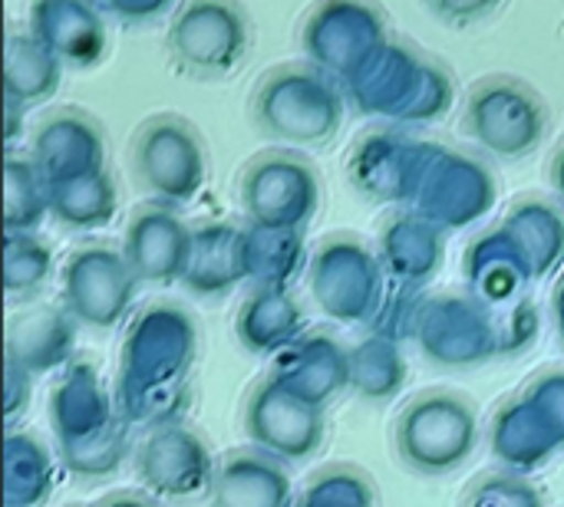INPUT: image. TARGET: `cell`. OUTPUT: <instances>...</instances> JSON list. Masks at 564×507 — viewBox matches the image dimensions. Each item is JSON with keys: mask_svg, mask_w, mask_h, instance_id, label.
<instances>
[{"mask_svg": "<svg viewBox=\"0 0 564 507\" xmlns=\"http://www.w3.org/2000/svg\"><path fill=\"white\" fill-rule=\"evenodd\" d=\"M198 330L188 310L149 304L129 327L119 360L116 403L132 429H159L182 419L192 399Z\"/></svg>", "mask_w": 564, "mask_h": 507, "instance_id": "cell-1", "label": "cell"}, {"mask_svg": "<svg viewBox=\"0 0 564 507\" xmlns=\"http://www.w3.org/2000/svg\"><path fill=\"white\" fill-rule=\"evenodd\" d=\"M509 221L512 224L506 231L522 251V257L529 261V267L535 271V277H549L552 271H558L564 257L562 218L545 205H522Z\"/></svg>", "mask_w": 564, "mask_h": 507, "instance_id": "cell-25", "label": "cell"}, {"mask_svg": "<svg viewBox=\"0 0 564 507\" xmlns=\"http://www.w3.org/2000/svg\"><path fill=\"white\" fill-rule=\"evenodd\" d=\"M212 507H294L288 465L254 445L225 455L212 482Z\"/></svg>", "mask_w": 564, "mask_h": 507, "instance_id": "cell-15", "label": "cell"}, {"mask_svg": "<svg viewBox=\"0 0 564 507\" xmlns=\"http://www.w3.org/2000/svg\"><path fill=\"white\" fill-rule=\"evenodd\" d=\"M53 271V257L46 244H40L33 234H7L3 251V284L10 297H33Z\"/></svg>", "mask_w": 564, "mask_h": 507, "instance_id": "cell-29", "label": "cell"}, {"mask_svg": "<svg viewBox=\"0 0 564 507\" xmlns=\"http://www.w3.org/2000/svg\"><path fill=\"white\" fill-rule=\"evenodd\" d=\"M50 211V188L26 158H7V234H33Z\"/></svg>", "mask_w": 564, "mask_h": 507, "instance_id": "cell-27", "label": "cell"}, {"mask_svg": "<svg viewBox=\"0 0 564 507\" xmlns=\"http://www.w3.org/2000/svg\"><path fill=\"white\" fill-rule=\"evenodd\" d=\"M294 507H377L373 478L354 465H330L311 478Z\"/></svg>", "mask_w": 564, "mask_h": 507, "instance_id": "cell-28", "label": "cell"}, {"mask_svg": "<svg viewBox=\"0 0 564 507\" xmlns=\"http://www.w3.org/2000/svg\"><path fill=\"white\" fill-rule=\"evenodd\" d=\"M50 426L63 465L79 478H106L129 455V419L93 363H69L50 393Z\"/></svg>", "mask_w": 564, "mask_h": 507, "instance_id": "cell-2", "label": "cell"}, {"mask_svg": "<svg viewBox=\"0 0 564 507\" xmlns=\"http://www.w3.org/2000/svg\"><path fill=\"white\" fill-rule=\"evenodd\" d=\"M268 376L294 396L324 409L330 399L350 389V350H344L327 333L301 337L294 346L274 356Z\"/></svg>", "mask_w": 564, "mask_h": 507, "instance_id": "cell-14", "label": "cell"}, {"mask_svg": "<svg viewBox=\"0 0 564 507\" xmlns=\"http://www.w3.org/2000/svg\"><path fill=\"white\" fill-rule=\"evenodd\" d=\"M76 320L63 307H30L7 327V363H17L30 376L53 373L73 360L76 350Z\"/></svg>", "mask_w": 564, "mask_h": 507, "instance_id": "cell-16", "label": "cell"}, {"mask_svg": "<svg viewBox=\"0 0 564 507\" xmlns=\"http://www.w3.org/2000/svg\"><path fill=\"white\" fill-rule=\"evenodd\" d=\"M307 327V317L288 287H254L238 307L235 337L254 356H278L294 346Z\"/></svg>", "mask_w": 564, "mask_h": 507, "instance_id": "cell-17", "label": "cell"}, {"mask_svg": "<svg viewBox=\"0 0 564 507\" xmlns=\"http://www.w3.org/2000/svg\"><path fill=\"white\" fill-rule=\"evenodd\" d=\"M552 181H555V188H558V195L564 198V152L558 155V162H555V172H552Z\"/></svg>", "mask_w": 564, "mask_h": 507, "instance_id": "cell-36", "label": "cell"}, {"mask_svg": "<svg viewBox=\"0 0 564 507\" xmlns=\"http://www.w3.org/2000/svg\"><path fill=\"white\" fill-rule=\"evenodd\" d=\"M466 507H545V498L522 475L509 472V475H489V478H482L469 492Z\"/></svg>", "mask_w": 564, "mask_h": 507, "instance_id": "cell-31", "label": "cell"}, {"mask_svg": "<svg viewBox=\"0 0 564 507\" xmlns=\"http://www.w3.org/2000/svg\"><path fill=\"white\" fill-rule=\"evenodd\" d=\"M218 462L198 432L182 422L159 426L145 432L135 449L139 485L159 502H185L202 492H212Z\"/></svg>", "mask_w": 564, "mask_h": 507, "instance_id": "cell-9", "label": "cell"}, {"mask_svg": "<svg viewBox=\"0 0 564 507\" xmlns=\"http://www.w3.org/2000/svg\"><path fill=\"white\" fill-rule=\"evenodd\" d=\"M466 129L486 148H492L506 158H519L539 145L542 129H545V109L535 99L532 86H525L522 92H506L502 106L489 92V86H479V92H473V99H469Z\"/></svg>", "mask_w": 564, "mask_h": 507, "instance_id": "cell-13", "label": "cell"}, {"mask_svg": "<svg viewBox=\"0 0 564 507\" xmlns=\"http://www.w3.org/2000/svg\"><path fill=\"white\" fill-rule=\"evenodd\" d=\"M539 333V313L529 304L512 310H492L473 294H443L420 300L413 320V340L423 353L453 370L479 366L499 353H516Z\"/></svg>", "mask_w": 564, "mask_h": 507, "instance_id": "cell-3", "label": "cell"}, {"mask_svg": "<svg viewBox=\"0 0 564 507\" xmlns=\"http://www.w3.org/2000/svg\"><path fill=\"white\" fill-rule=\"evenodd\" d=\"M406 383V360L400 343L373 333L350 350V389L370 403H390Z\"/></svg>", "mask_w": 564, "mask_h": 507, "instance_id": "cell-24", "label": "cell"}, {"mask_svg": "<svg viewBox=\"0 0 564 507\" xmlns=\"http://www.w3.org/2000/svg\"><path fill=\"white\" fill-rule=\"evenodd\" d=\"M489 436H492V455L516 475L539 469L552 452H558V445L545 436V429L539 426V419L532 416L522 396H516L496 412Z\"/></svg>", "mask_w": 564, "mask_h": 507, "instance_id": "cell-22", "label": "cell"}, {"mask_svg": "<svg viewBox=\"0 0 564 507\" xmlns=\"http://www.w3.org/2000/svg\"><path fill=\"white\" fill-rule=\"evenodd\" d=\"M33 396V376L20 370L17 363H7V383H3V399H7V426L17 422V416L30 406Z\"/></svg>", "mask_w": 564, "mask_h": 507, "instance_id": "cell-32", "label": "cell"}, {"mask_svg": "<svg viewBox=\"0 0 564 507\" xmlns=\"http://www.w3.org/2000/svg\"><path fill=\"white\" fill-rule=\"evenodd\" d=\"M241 280L245 271V231L231 224H208L192 231V254L185 267V290L198 297H225Z\"/></svg>", "mask_w": 564, "mask_h": 507, "instance_id": "cell-19", "label": "cell"}, {"mask_svg": "<svg viewBox=\"0 0 564 507\" xmlns=\"http://www.w3.org/2000/svg\"><path fill=\"white\" fill-rule=\"evenodd\" d=\"M122 254L139 284L169 287L185 277L192 228H185L169 208H142L126 228Z\"/></svg>", "mask_w": 564, "mask_h": 507, "instance_id": "cell-12", "label": "cell"}, {"mask_svg": "<svg viewBox=\"0 0 564 507\" xmlns=\"http://www.w3.org/2000/svg\"><path fill=\"white\" fill-rule=\"evenodd\" d=\"M99 507H155L152 502H145V498H135V495H112V498H106Z\"/></svg>", "mask_w": 564, "mask_h": 507, "instance_id": "cell-34", "label": "cell"}, {"mask_svg": "<svg viewBox=\"0 0 564 507\" xmlns=\"http://www.w3.org/2000/svg\"><path fill=\"white\" fill-rule=\"evenodd\" d=\"M479 416L459 393H423L403 406L393 426V449L416 475L459 472L479 449Z\"/></svg>", "mask_w": 564, "mask_h": 507, "instance_id": "cell-4", "label": "cell"}, {"mask_svg": "<svg viewBox=\"0 0 564 507\" xmlns=\"http://www.w3.org/2000/svg\"><path fill=\"white\" fill-rule=\"evenodd\" d=\"M50 214L66 228H102L116 214V188L106 172L50 188Z\"/></svg>", "mask_w": 564, "mask_h": 507, "instance_id": "cell-26", "label": "cell"}, {"mask_svg": "<svg viewBox=\"0 0 564 507\" xmlns=\"http://www.w3.org/2000/svg\"><path fill=\"white\" fill-rule=\"evenodd\" d=\"M132 165L139 181L169 205L192 201L208 175L202 139L188 122L172 115H155L135 132Z\"/></svg>", "mask_w": 564, "mask_h": 507, "instance_id": "cell-5", "label": "cell"}, {"mask_svg": "<svg viewBox=\"0 0 564 507\" xmlns=\"http://www.w3.org/2000/svg\"><path fill=\"white\" fill-rule=\"evenodd\" d=\"M440 261H443V241L433 221L403 218L400 224L383 231L380 264L393 284L420 290L423 284L433 280V274L440 271Z\"/></svg>", "mask_w": 564, "mask_h": 507, "instance_id": "cell-20", "label": "cell"}, {"mask_svg": "<svg viewBox=\"0 0 564 507\" xmlns=\"http://www.w3.org/2000/svg\"><path fill=\"white\" fill-rule=\"evenodd\" d=\"M135 274L122 251L86 244L69 254L63 267V307L69 317L93 330L119 327L135 297Z\"/></svg>", "mask_w": 564, "mask_h": 507, "instance_id": "cell-8", "label": "cell"}, {"mask_svg": "<svg viewBox=\"0 0 564 507\" xmlns=\"http://www.w3.org/2000/svg\"><path fill=\"white\" fill-rule=\"evenodd\" d=\"M466 277L473 287V297H479L492 310H512L525 300L529 284L535 280V271L509 238V231H499L486 241H479L466 257Z\"/></svg>", "mask_w": 564, "mask_h": 507, "instance_id": "cell-18", "label": "cell"}, {"mask_svg": "<svg viewBox=\"0 0 564 507\" xmlns=\"http://www.w3.org/2000/svg\"><path fill=\"white\" fill-rule=\"evenodd\" d=\"M304 261L301 231L284 228H258L245 231V271L254 287H288Z\"/></svg>", "mask_w": 564, "mask_h": 507, "instance_id": "cell-23", "label": "cell"}, {"mask_svg": "<svg viewBox=\"0 0 564 507\" xmlns=\"http://www.w3.org/2000/svg\"><path fill=\"white\" fill-rule=\"evenodd\" d=\"M241 201L251 224L301 231L321 208V181L291 155H261L241 178Z\"/></svg>", "mask_w": 564, "mask_h": 507, "instance_id": "cell-10", "label": "cell"}, {"mask_svg": "<svg viewBox=\"0 0 564 507\" xmlns=\"http://www.w3.org/2000/svg\"><path fill=\"white\" fill-rule=\"evenodd\" d=\"M555 327H558V337H562L564 346V277L562 284H558V290H555Z\"/></svg>", "mask_w": 564, "mask_h": 507, "instance_id": "cell-35", "label": "cell"}, {"mask_svg": "<svg viewBox=\"0 0 564 507\" xmlns=\"http://www.w3.org/2000/svg\"><path fill=\"white\" fill-rule=\"evenodd\" d=\"M245 432L254 449L281 459L284 465L307 462L324 449V409L294 396L278 379H261L245 406Z\"/></svg>", "mask_w": 564, "mask_h": 507, "instance_id": "cell-7", "label": "cell"}, {"mask_svg": "<svg viewBox=\"0 0 564 507\" xmlns=\"http://www.w3.org/2000/svg\"><path fill=\"white\" fill-rule=\"evenodd\" d=\"M383 264L354 238L327 241L311 261V294L337 323H370L387 297Z\"/></svg>", "mask_w": 564, "mask_h": 507, "instance_id": "cell-6", "label": "cell"}, {"mask_svg": "<svg viewBox=\"0 0 564 507\" xmlns=\"http://www.w3.org/2000/svg\"><path fill=\"white\" fill-rule=\"evenodd\" d=\"M433 13L449 20V23H469V20H482L489 16L499 0H430Z\"/></svg>", "mask_w": 564, "mask_h": 507, "instance_id": "cell-33", "label": "cell"}, {"mask_svg": "<svg viewBox=\"0 0 564 507\" xmlns=\"http://www.w3.org/2000/svg\"><path fill=\"white\" fill-rule=\"evenodd\" d=\"M532 416L539 419V426L545 429V436L564 449V373H545L539 376L525 393H519Z\"/></svg>", "mask_w": 564, "mask_h": 507, "instance_id": "cell-30", "label": "cell"}, {"mask_svg": "<svg viewBox=\"0 0 564 507\" xmlns=\"http://www.w3.org/2000/svg\"><path fill=\"white\" fill-rule=\"evenodd\" d=\"M56 488V465L50 449L33 432H7L3 442V505L43 507Z\"/></svg>", "mask_w": 564, "mask_h": 507, "instance_id": "cell-21", "label": "cell"}, {"mask_svg": "<svg viewBox=\"0 0 564 507\" xmlns=\"http://www.w3.org/2000/svg\"><path fill=\"white\" fill-rule=\"evenodd\" d=\"M288 69L271 73V79L258 86L254 96V122L261 132L294 142V145H327L337 132L340 106L327 86H297L291 89Z\"/></svg>", "mask_w": 564, "mask_h": 507, "instance_id": "cell-11", "label": "cell"}]
</instances>
